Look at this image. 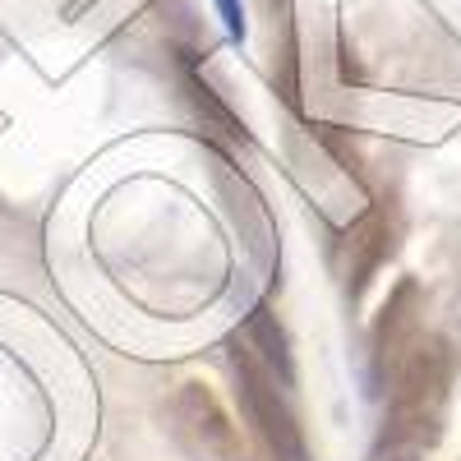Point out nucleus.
<instances>
[{
  "label": "nucleus",
  "instance_id": "7",
  "mask_svg": "<svg viewBox=\"0 0 461 461\" xmlns=\"http://www.w3.org/2000/svg\"><path fill=\"white\" fill-rule=\"evenodd\" d=\"M180 84H185V93H189V102H194V111L203 115V125H212L217 134H226L230 143H249V130H245V121L236 111H230L217 93H212V84L208 79H199V69H194V60L189 56H180Z\"/></svg>",
  "mask_w": 461,
  "mask_h": 461
},
{
  "label": "nucleus",
  "instance_id": "6",
  "mask_svg": "<svg viewBox=\"0 0 461 461\" xmlns=\"http://www.w3.org/2000/svg\"><path fill=\"white\" fill-rule=\"evenodd\" d=\"M245 346L254 351V360L273 374L282 388L291 393L295 388V356H291V337L286 328L277 323V314L267 310V304H254L249 319H245Z\"/></svg>",
  "mask_w": 461,
  "mask_h": 461
},
{
  "label": "nucleus",
  "instance_id": "2",
  "mask_svg": "<svg viewBox=\"0 0 461 461\" xmlns=\"http://www.w3.org/2000/svg\"><path fill=\"white\" fill-rule=\"evenodd\" d=\"M230 374H236L240 411L249 420L254 438L263 443V452L273 461H314L310 438H304V425H300V415H295L286 388L254 360V351L240 337L230 341Z\"/></svg>",
  "mask_w": 461,
  "mask_h": 461
},
{
  "label": "nucleus",
  "instance_id": "5",
  "mask_svg": "<svg viewBox=\"0 0 461 461\" xmlns=\"http://www.w3.org/2000/svg\"><path fill=\"white\" fill-rule=\"evenodd\" d=\"M393 236L397 230H393L388 212H383V203L369 208L351 230H346V295H351V304L369 291V282L378 277V267L388 263V254L397 245Z\"/></svg>",
  "mask_w": 461,
  "mask_h": 461
},
{
  "label": "nucleus",
  "instance_id": "4",
  "mask_svg": "<svg viewBox=\"0 0 461 461\" xmlns=\"http://www.w3.org/2000/svg\"><path fill=\"white\" fill-rule=\"evenodd\" d=\"M171 415H176L180 434L189 438V447H194L203 461H245V443H240L236 420L226 415L221 397L208 388V383L185 378L176 388V397H171Z\"/></svg>",
  "mask_w": 461,
  "mask_h": 461
},
{
  "label": "nucleus",
  "instance_id": "3",
  "mask_svg": "<svg viewBox=\"0 0 461 461\" xmlns=\"http://www.w3.org/2000/svg\"><path fill=\"white\" fill-rule=\"evenodd\" d=\"M420 314H425V291H420L415 277H402L388 291V300H383V310L369 328V393L374 397L388 393L393 374L420 341Z\"/></svg>",
  "mask_w": 461,
  "mask_h": 461
},
{
  "label": "nucleus",
  "instance_id": "9",
  "mask_svg": "<svg viewBox=\"0 0 461 461\" xmlns=\"http://www.w3.org/2000/svg\"><path fill=\"white\" fill-rule=\"evenodd\" d=\"M267 5H273V10H282V23L291 28V0H267Z\"/></svg>",
  "mask_w": 461,
  "mask_h": 461
},
{
  "label": "nucleus",
  "instance_id": "8",
  "mask_svg": "<svg viewBox=\"0 0 461 461\" xmlns=\"http://www.w3.org/2000/svg\"><path fill=\"white\" fill-rule=\"evenodd\" d=\"M217 10H221L226 32L236 37V42H245V5H240V0H217Z\"/></svg>",
  "mask_w": 461,
  "mask_h": 461
},
{
  "label": "nucleus",
  "instance_id": "1",
  "mask_svg": "<svg viewBox=\"0 0 461 461\" xmlns=\"http://www.w3.org/2000/svg\"><path fill=\"white\" fill-rule=\"evenodd\" d=\"M456 378V351L447 337H420L388 383V411L378 425V452H429L443 434V415Z\"/></svg>",
  "mask_w": 461,
  "mask_h": 461
}]
</instances>
